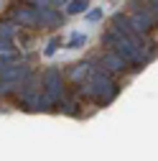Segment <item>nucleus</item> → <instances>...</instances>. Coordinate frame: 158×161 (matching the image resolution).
I'll list each match as a JSON object with an SVG mask.
<instances>
[{"label":"nucleus","instance_id":"5","mask_svg":"<svg viewBox=\"0 0 158 161\" xmlns=\"http://www.w3.org/2000/svg\"><path fill=\"white\" fill-rule=\"evenodd\" d=\"M87 10V0H71V5L66 8L69 15H76V13H84Z\"/></svg>","mask_w":158,"mask_h":161},{"label":"nucleus","instance_id":"7","mask_svg":"<svg viewBox=\"0 0 158 161\" xmlns=\"http://www.w3.org/2000/svg\"><path fill=\"white\" fill-rule=\"evenodd\" d=\"M87 18H89V21H100V18H102V10H100V8H94V10L87 13Z\"/></svg>","mask_w":158,"mask_h":161},{"label":"nucleus","instance_id":"2","mask_svg":"<svg viewBox=\"0 0 158 161\" xmlns=\"http://www.w3.org/2000/svg\"><path fill=\"white\" fill-rule=\"evenodd\" d=\"M82 92H84L89 100H94L97 105H107V103H112V100L117 97V92H120V85L115 82L112 74H107V72H102V69H97V67H92L89 77L84 79V85H82Z\"/></svg>","mask_w":158,"mask_h":161},{"label":"nucleus","instance_id":"6","mask_svg":"<svg viewBox=\"0 0 158 161\" xmlns=\"http://www.w3.org/2000/svg\"><path fill=\"white\" fill-rule=\"evenodd\" d=\"M84 44H87V36L84 33H74L69 38V49H79V46H84Z\"/></svg>","mask_w":158,"mask_h":161},{"label":"nucleus","instance_id":"1","mask_svg":"<svg viewBox=\"0 0 158 161\" xmlns=\"http://www.w3.org/2000/svg\"><path fill=\"white\" fill-rule=\"evenodd\" d=\"M102 44H105L110 51H115V54L120 56L128 67H133L135 72H138V69H143V67L150 62V56H148L143 49H138L133 41H128L125 36H120V33L112 31V28H107V31L102 33Z\"/></svg>","mask_w":158,"mask_h":161},{"label":"nucleus","instance_id":"3","mask_svg":"<svg viewBox=\"0 0 158 161\" xmlns=\"http://www.w3.org/2000/svg\"><path fill=\"white\" fill-rule=\"evenodd\" d=\"M41 82H44V100H46V105H59V100L64 97V77L59 69H46L44 77H41Z\"/></svg>","mask_w":158,"mask_h":161},{"label":"nucleus","instance_id":"4","mask_svg":"<svg viewBox=\"0 0 158 161\" xmlns=\"http://www.w3.org/2000/svg\"><path fill=\"white\" fill-rule=\"evenodd\" d=\"M89 72H92V62H84V64H71V67H69V72H66V77L71 79L74 85H84V79L89 77Z\"/></svg>","mask_w":158,"mask_h":161}]
</instances>
